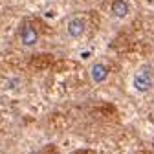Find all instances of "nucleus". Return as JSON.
Masks as SVG:
<instances>
[{"instance_id":"f257e3e1","label":"nucleus","mask_w":154,"mask_h":154,"mask_svg":"<svg viewBox=\"0 0 154 154\" xmlns=\"http://www.w3.org/2000/svg\"><path fill=\"white\" fill-rule=\"evenodd\" d=\"M152 70H150V66L149 64H143L138 72H136V75H134V88H136L138 92H149L150 90V86H152Z\"/></svg>"},{"instance_id":"f03ea898","label":"nucleus","mask_w":154,"mask_h":154,"mask_svg":"<svg viewBox=\"0 0 154 154\" xmlns=\"http://www.w3.org/2000/svg\"><path fill=\"white\" fill-rule=\"evenodd\" d=\"M85 29H86V22H85V18H79V17H75L72 18V20L68 22V35L73 37V38H79L85 35Z\"/></svg>"},{"instance_id":"7ed1b4c3","label":"nucleus","mask_w":154,"mask_h":154,"mask_svg":"<svg viewBox=\"0 0 154 154\" xmlns=\"http://www.w3.org/2000/svg\"><path fill=\"white\" fill-rule=\"evenodd\" d=\"M20 41H22L24 46H33V44H37V41H38L37 29H35L33 26L26 24V26L22 28V31H20Z\"/></svg>"},{"instance_id":"20e7f679","label":"nucleus","mask_w":154,"mask_h":154,"mask_svg":"<svg viewBox=\"0 0 154 154\" xmlns=\"http://www.w3.org/2000/svg\"><path fill=\"white\" fill-rule=\"evenodd\" d=\"M90 77H92L94 83H103L108 77V68L105 64H94L90 70Z\"/></svg>"},{"instance_id":"39448f33","label":"nucleus","mask_w":154,"mask_h":154,"mask_svg":"<svg viewBox=\"0 0 154 154\" xmlns=\"http://www.w3.org/2000/svg\"><path fill=\"white\" fill-rule=\"evenodd\" d=\"M110 9H112L114 17H118V18H125V17L128 15V11H130L128 2H125V0H114Z\"/></svg>"}]
</instances>
